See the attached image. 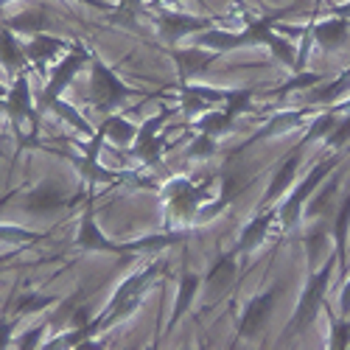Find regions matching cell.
<instances>
[{"label": "cell", "instance_id": "1", "mask_svg": "<svg viewBox=\"0 0 350 350\" xmlns=\"http://www.w3.org/2000/svg\"><path fill=\"white\" fill-rule=\"evenodd\" d=\"M160 272H163V260H154V264L143 267L140 272L129 275L118 288H115V295L109 297V306L93 319L90 325L79 328V331H81V339L96 336V334H101V331H107V328H112V325L124 323V319H129V317L143 306L146 288H149V286L160 278Z\"/></svg>", "mask_w": 350, "mask_h": 350}, {"label": "cell", "instance_id": "2", "mask_svg": "<svg viewBox=\"0 0 350 350\" xmlns=\"http://www.w3.org/2000/svg\"><path fill=\"white\" fill-rule=\"evenodd\" d=\"M334 272H336V255L328 252L325 260H323V267H317L314 272H308V280H306V286L300 291L295 314H291V319H288V325H286L280 339H291V336H297V334H303L306 328L314 325L317 314L325 308V295H328V286L334 280Z\"/></svg>", "mask_w": 350, "mask_h": 350}, {"label": "cell", "instance_id": "3", "mask_svg": "<svg viewBox=\"0 0 350 350\" xmlns=\"http://www.w3.org/2000/svg\"><path fill=\"white\" fill-rule=\"evenodd\" d=\"M339 160H342V152H331L325 160H317L297 185H291L288 196L283 199V205L278 208V221H280L283 230H291V227H297V224H300V219H303V208H306L308 196H311V193H314V191H317V188L323 185V183L331 177V174L336 171Z\"/></svg>", "mask_w": 350, "mask_h": 350}, {"label": "cell", "instance_id": "4", "mask_svg": "<svg viewBox=\"0 0 350 350\" xmlns=\"http://www.w3.org/2000/svg\"><path fill=\"white\" fill-rule=\"evenodd\" d=\"M143 96H146L143 90H135L126 81H121L115 76V70L109 65H104V59H98L93 53V59H90V104L98 112L109 115L112 109H118L129 98H143Z\"/></svg>", "mask_w": 350, "mask_h": 350}, {"label": "cell", "instance_id": "5", "mask_svg": "<svg viewBox=\"0 0 350 350\" xmlns=\"http://www.w3.org/2000/svg\"><path fill=\"white\" fill-rule=\"evenodd\" d=\"M90 59H93V51H87L81 42L73 45V48L62 56L59 65H56L53 73L48 76V81H45V87H42V93H40V104H37V112H40V115L48 112L51 104H53L56 98H62V93L73 84V79L81 73V68L90 62Z\"/></svg>", "mask_w": 350, "mask_h": 350}, {"label": "cell", "instance_id": "6", "mask_svg": "<svg viewBox=\"0 0 350 350\" xmlns=\"http://www.w3.org/2000/svg\"><path fill=\"white\" fill-rule=\"evenodd\" d=\"M211 196L208 183L199 185L188 177H174L163 185V199H165V208H168V219L174 216L177 221H193L202 202Z\"/></svg>", "mask_w": 350, "mask_h": 350}, {"label": "cell", "instance_id": "7", "mask_svg": "<svg viewBox=\"0 0 350 350\" xmlns=\"http://www.w3.org/2000/svg\"><path fill=\"white\" fill-rule=\"evenodd\" d=\"M6 115L12 118V126L14 132L20 135V124L23 121H31V135L23 137L20 146L28 149V146H37V137H40V112L34 109V101H31V81H28V73H17L12 90L6 93Z\"/></svg>", "mask_w": 350, "mask_h": 350}, {"label": "cell", "instance_id": "8", "mask_svg": "<svg viewBox=\"0 0 350 350\" xmlns=\"http://www.w3.org/2000/svg\"><path fill=\"white\" fill-rule=\"evenodd\" d=\"M171 109L163 107L157 115H152L149 121H146L140 129H137V137L135 143L129 146V154L137 157L143 165H157L163 160V152H165V137L160 135V129L165 126Z\"/></svg>", "mask_w": 350, "mask_h": 350}, {"label": "cell", "instance_id": "9", "mask_svg": "<svg viewBox=\"0 0 350 350\" xmlns=\"http://www.w3.org/2000/svg\"><path fill=\"white\" fill-rule=\"evenodd\" d=\"M76 250L81 252H104V255H126V241H112L104 236V230L96 221V208H93V196L87 199V208L79 219V230H76Z\"/></svg>", "mask_w": 350, "mask_h": 350}, {"label": "cell", "instance_id": "10", "mask_svg": "<svg viewBox=\"0 0 350 350\" xmlns=\"http://www.w3.org/2000/svg\"><path fill=\"white\" fill-rule=\"evenodd\" d=\"M275 303H278V288H269V291H264V295H255L252 300H247V306L241 311V319H239V328H236V336L239 339L260 336V331L267 328L269 317L275 311Z\"/></svg>", "mask_w": 350, "mask_h": 350}, {"label": "cell", "instance_id": "11", "mask_svg": "<svg viewBox=\"0 0 350 350\" xmlns=\"http://www.w3.org/2000/svg\"><path fill=\"white\" fill-rule=\"evenodd\" d=\"M213 25H216L213 17H193V14H183V12H163L157 17V31H160V40L165 45H177L188 34L208 31Z\"/></svg>", "mask_w": 350, "mask_h": 350}, {"label": "cell", "instance_id": "12", "mask_svg": "<svg viewBox=\"0 0 350 350\" xmlns=\"http://www.w3.org/2000/svg\"><path fill=\"white\" fill-rule=\"evenodd\" d=\"M236 280H239V252H236V250H232V252H221V255L213 260V267L208 269V275L202 278L205 297H208V300L224 297Z\"/></svg>", "mask_w": 350, "mask_h": 350}, {"label": "cell", "instance_id": "13", "mask_svg": "<svg viewBox=\"0 0 350 350\" xmlns=\"http://www.w3.org/2000/svg\"><path fill=\"white\" fill-rule=\"evenodd\" d=\"M68 205H70V193L62 183H56V180H45L23 196V208L28 213H37V216L56 213V211H62Z\"/></svg>", "mask_w": 350, "mask_h": 350}, {"label": "cell", "instance_id": "14", "mask_svg": "<svg viewBox=\"0 0 350 350\" xmlns=\"http://www.w3.org/2000/svg\"><path fill=\"white\" fill-rule=\"evenodd\" d=\"M314 112H319V107H297V109H283V112H275L272 118L260 126L247 143H244V149L247 146H255V143H260V140H272V137H280V135H288V132H295V129H300Z\"/></svg>", "mask_w": 350, "mask_h": 350}, {"label": "cell", "instance_id": "15", "mask_svg": "<svg viewBox=\"0 0 350 350\" xmlns=\"http://www.w3.org/2000/svg\"><path fill=\"white\" fill-rule=\"evenodd\" d=\"M168 53H171V59L177 62L180 84H188L193 76H202L221 56V53H216L211 48H202V45H193V48H174L171 45Z\"/></svg>", "mask_w": 350, "mask_h": 350}, {"label": "cell", "instance_id": "16", "mask_svg": "<svg viewBox=\"0 0 350 350\" xmlns=\"http://www.w3.org/2000/svg\"><path fill=\"white\" fill-rule=\"evenodd\" d=\"M300 160H303V149L297 146L295 152H291L280 165H278V171H275V177L269 180V188H267V193H264V199L258 202V211H264V208H272L275 202L283 196V193H288L291 191V185H295V180H297V171H300Z\"/></svg>", "mask_w": 350, "mask_h": 350}, {"label": "cell", "instance_id": "17", "mask_svg": "<svg viewBox=\"0 0 350 350\" xmlns=\"http://www.w3.org/2000/svg\"><path fill=\"white\" fill-rule=\"evenodd\" d=\"M272 221H278V208H264V211H258L241 230V236L236 241V252L239 258H247L250 252H255L260 244H264V239L269 236V227Z\"/></svg>", "mask_w": 350, "mask_h": 350}, {"label": "cell", "instance_id": "18", "mask_svg": "<svg viewBox=\"0 0 350 350\" xmlns=\"http://www.w3.org/2000/svg\"><path fill=\"white\" fill-rule=\"evenodd\" d=\"M331 241H334V255H336V278H347V244H350V193L342 199L336 208L334 224H331Z\"/></svg>", "mask_w": 350, "mask_h": 350}, {"label": "cell", "instance_id": "19", "mask_svg": "<svg viewBox=\"0 0 350 350\" xmlns=\"http://www.w3.org/2000/svg\"><path fill=\"white\" fill-rule=\"evenodd\" d=\"M311 31H314V42L319 48L334 53V51H339L350 40V20L334 17V14H328L325 20H317L314 17L311 20Z\"/></svg>", "mask_w": 350, "mask_h": 350}, {"label": "cell", "instance_id": "20", "mask_svg": "<svg viewBox=\"0 0 350 350\" xmlns=\"http://www.w3.org/2000/svg\"><path fill=\"white\" fill-rule=\"evenodd\" d=\"M345 96H350V68H345V70H342L339 76H334V79H325V81L314 84L311 90L303 93L306 104H308V107H319V109L342 101Z\"/></svg>", "mask_w": 350, "mask_h": 350}, {"label": "cell", "instance_id": "21", "mask_svg": "<svg viewBox=\"0 0 350 350\" xmlns=\"http://www.w3.org/2000/svg\"><path fill=\"white\" fill-rule=\"evenodd\" d=\"M23 48H25L28 62L37 65V70H45V65H48L51 59H56V56H59V51H70L73 45H68L65 40L51 37V34H45V31H42V34L31 37V42L23 45Z\"/></svg>", "mask_w": 350, "mask_h": 350}, {"label": "cell", "instance_id": "22", "mask_svg": "<svg viewBox=\"0 0 350 350\" xmlns=\"http://www.w3.org/2000/svg\"><path fill=\"white\" fill-rule=\"evenodd\" d=\"M196 45L211 48V51H216V53L224 56V53L236 51V48H250L252 40H250L247 31H224V28H216V25H213V28H208V31L199 34Z\"/></svg>", "mask_w": 350, "mask_h": 350}, {"label": "cell", "instance_id": "23", "mask_svg": "<svg viewBox=\"0 0 350 350\" xmlns=\"http://www.w3.org/2000/svg\"><path fill=\"white\" fill-rule=\"evenodd\" d=\"M199 288H202V278L196 272H185L180 278V288H177V300H174V311H171V319H168V325H165V334H171L174 328L180 325V319L191 311L196 295H199Z\"/></svg>", "mask_w": 350, "mask_h": 350}, {"label": "cell", "instance_id": "24", "mask_svg": "<svg viewBox=\"0 0 350 350\" xmlns=\"http://www.w3.org/2000/svg\"><path fill=\"white\" fill-rule=\"evenodd\" d=\"M339 196V177H331V183L325 180L323 185H319L308 202H306V208H303V219H323L331 208H334V202Z\"/></svg>", "mask_w": 350, "mask_h": 350}, {"label": "cell", "instance_id": "25", "mask_svg": "<svg viewBox=\"0 0 350 350\" xmlns=\"http://www.w3.org/2000/svg\"><path fill=\"white\" fill-rule=\"evenodd\" d=\"M25 62H28L25 48L14 40L12 28H0V65H3V70L9 76L23 73L25 70Z\"/></svg>", "mask_w": 350, "mask_h": 350}, {"label": "cell", "instance_id": "26", "mask_svg": "<svg viewBox=\"0 0 350 350\" xmlns=\"http://www.w3.org/2000/svg\"><path fill=\"white\" fill-rule=\"evenodd\" d=\"M68 160H70L73 168L81 174V180H87L90 185H115V183L121 180V174L104 168L96 157H87L84 152H81V157H70V154H68Z\"/></svg>", "mask_w": 350, "mask_h": 350}, {"label": "cell", "instance_id": "27", "mask_svg": "<svg viewBox=\"0 0 350 350\" xmlns=\"http://www.w3.org/2000/svg\"><path fill=\"white\" fill-rule=\"evenodd\" d=\"M191 124L196 126V132H205L211 137H221V135L236 129V115H230L227 109H208V112H202L199 118H193Z\"/></svg>", "mask_w": 350, "mask_h": 350}, {"label": "cell", "instance_id": "28", "mask_svg": "<svg viewBox=\"0 0 350 350\" xmlns=\"http://www.w3.org/2000/svg\"><path fill=\"white\" fill-rule=\"evenodd\" d=\"M336 121H339V112H334L331 107H323L319 112H314V115H311V121H308V132H306L303 140H300V149H306L308 143L325 140V137L331 135V129L336 126Z\"/></svg>", "mask_w": 350, "mask_h": 350}, {"label": "cell", "instance_id": "29", "mask_svg": "<svg viewBox=\"0 0 350 350\" xmlns=\"http://www.w3.org/2000/svg\"><path fill=\"white\" fill-rule=\"evenodd\" d=\"M101 129H104V135H107V140H109L112 146L124 149V146L135 143L140 126L132 124V121H126V118H121V115H107L104 124H101Z\"/></svg>", "mask_w": 350, "mask_h": 350}, {"label": "cell", "instance_id": "30", "mask_svg": "<svg viewBox=\"0 0 350 350\" xmlns=\"http://www.w3.org/2000/svg\"><path fill=\"white\" fill-rule=\"evenodd\" d=\"M328 76L325 73H314V70H295V76H291L288 81H283L280 87H275V90L269 93L272 98H286V96H291V93H306V90H311L314 84H319V81H325Z\"/></svg>", "mask_w": 350, "mask_h": 350}, {"label": "cell", "instance_id": "31", "mask_svg": "<svg viewBox=\"0 0 350 350\" xmlns=\"http://www.w3.org/2000/svg\"><path fill=\"white\" fill-rule=\"evenodd\" d=\"M306 252H308V272L317 269V260L328 255V221L317 219V227L306 236Z\"/></svg>", "mask_w": 350, "mask_h": 350}, {"label": "cell", "instance_id": "32", "mask_svg": "<svg viewBox=\"0 0 350 350\" xmlns=\"http://www.w3.org/2000/svg\"><path fill=\"white\" fill-rule=\"evenodd\" d=\"M6 28H14V31H20V34L37 37L48 28V14H45V9H28V12L17 14V17H12L6 23Z\"/></svg>", "mask_w": 350, "mask_h": 350}, {"label": "cell", "instance_id": "33", "mask_svg": "<svg viewBox=\"0 0 350 350\" xmlns=\"http://www.w3.org/2000/svg\"><path fill=\"white\" fill-rule=\"evenodd\" d=\"M51 112H56L62 121H68V124H70L76 132H81L84 137H93V135H96V129L84 121V115H81V112H79L73 104H68L65 98H56V101L51 104Z\"/></svg>", "mask_w": 350, "mask_h": 350}, {"label": "cell", "instance_id": "34", "mask_svg": "<svg viewBox=\"0 0 350 350\" xmlns=\"http://www.w3.org/2000/svg\"><path fill=\"white\" fill-rule=\"evenodd\" d=\"M143 12V0H118L109 12V20L115 25H124V28H135L137 25V17Z\"/></svg>", "mask_w": 350, "mask_h": 350}, {"label": "cell", "instance_id": "35", "mask_svg": "<svg viewBox=\"0 0 350 350\" xmlns=\"http://www.w3.org/2000/svg\"><path fill=\"white\" fill-rule=\"evenodd\" d=\"M328 308V303H325ZM328 323H331V336H328V347L331 350H345L350 347V314L342 319H334L331 308H328Z\"/></svg>", "mask_w": 350, "mask_h": 350}, {"label": "cell", "instance_id": "36", "mask_svg": "<svg viewBox=\"0 0 350 350\" xmlns=\"http://www.w3.org/2000/svg\"><path fill=\"white\" fill-rule=\"evenodd\" d=\"M267 48L272 51V56H275L278 62H283L286 68L295 70V65H297V45H295V42L286 40V37L278 31V34H275V40H272Z\"/></svg>", "mask_w": 350, "mask_h": 350}, {"label": "cell", "instance_id": "37", "mask_svg": "<svg viewBox=\"0 0 350 350\" xmlns=\"http://www.w3.org/2000/svg\"><path fill=\"white\" fill-rule=\"evenodd\" d=\"M325 146L331 152H342V149L350 146V112H342V118L336 121V126L325 137Z\"/></svg>", "mask_w": 350, "mask_h": 350}, {"label": "cell", "instance_id": "38", "mask_svg": "<svg viewBox=\"0 0 350 350\" xmlns=\"http://www.w3.org/2000/svg\"><path fill=\"white\" fill-rule=\"evenodd\" d=\"M56 303H59V297H51V295H23V297H17V314L28 317V314L45 311V308H51Z\"/></svg>", "mask_w": 350, "mask_h": 350}, {"label": "cell", "instance_id": "39", "mask_svg": "<svg viewBox=\"0 0 350 350\" xmlns=\"http://www.w3.org/2000/svg\"><path fill=\"white\" fill-rule=\"evenodd\" d=\"M185 154H188L191 160H208V157H213V154H216V137L199 132V135L191 140V146H188Z\"/></svg>", "mask_w": 350, "mask_h": 350}, {"label": "cell", "instance_id": "40", "mask_svg": "<svg viewBox=\"0 0 350 350\" xmlns=\"http://www.w3.org/2000/svg\"><path fill=\"white\" fill-rule=\"evenodd\" d=\"M37 239H42V232L14 227V224H0V241H6V244H25V241H37Z\"/></svg>", "mask_w": 350, "mask_h": 350}, {"label": "cell", "instance_id": "41", "mask_svg": "<svg viewBox=\"0 0 350 350\" xmlns=\"http://www.w3.org/2000/svg\"><path fill=\"white\" fill-rule=\"evenodd\" d=\"M252 96H255V93L247 90V87H244V90H230V98L224 101V109L239 118L241 112H250V109H252Z\"/></svg>", "mask_w": 350, "mask_h": 350}, {"label": "cell", "instance_id": "42", "mask_svg": "<svg viewBox=\"0 0 350 350\" xmlns=\"http://www.w3.org/2000/svg\"><path fill=\"white\" fill-rule=\"evenodd\" d=\"M45 328L48 325H37V328H31V331H25L20 339H17V347H37L40 342H42V334H45Z\"/></svg>", "mask_w": 350, "mask_h": 350}, {"label": "cell", "instance_id": "43", "mask_svg": "<svg viewBox=\"0 0 350 350\" xmlns=\"http://www.w3.org/2000/svg\"><path fill=\"white\" fill-rule=\"evenodd\" d=\"M14 325H17V323H12V319H0V350L12 345V336H14Z\"/></svg>", "mask_w": 350, "mask_h": 350}, {"label": "cell", "instance_id": "44", "mask_svg": "<svg viewBox=\"0 0 350 350\" xmlns=\"http://www.w3.org/2000/svg\"><path fill=\"white\" fill-rule=\"evenodd\" d=\"M347 278H350V275H347ZM339 314H342V317L350 314V280H345V286H342V291H339Z\"/></svg>", "mask_w": 350, "mask_h": 350}, {"label": "cell", "instance_id": "45", "mask_svg": "<svg viewBox=\"0 0 350 350\" xmlns=\"http://www.w3.org/2000/svg\"><path fill=\"white\" fill-rule=\"evenodd\" d=\"M325 12L334 14V17H345V20H350V0H345V3H328Z\"/></svg>", "mask_w": 350, "mask_h": 350}, {"label": "cell", "instance_id": "46", "mask_svg": "<svg viewBox=\"0 0 350 350\" xmlns=\"http://www.w3.org/2000/svg\"><path fill=\"white\" fill-rule=\"evenodd\" d=\"M180 0H149V9H163V6H174Z\"/></svg>", "mask_w": 350, "mask_h": 350}, {"label": "cell", "instance_id": "47", "mask_svg": "<svg viewBox=\"0 0 350 350\" xmlns=\"http://www.w3.org/2000/svg\"><path fill=\"white\" fill-rule=\"evenodd\" d=\"M6 3H12V0H0V6H6Z\"/></svg>", "mask_w": 350, "mask_h": 350}, {"label": "cell", "instance_id": "48", "mask_svg": "<svg viewBox=\"0 0 350 350\" xmlns=\"http://www.w3.org/2000/svg\"><path fill=\"white\" fill-rule=\"evenodd\" d=\"M3 260H6V258H0V264H3Z\"/></svg>", "mask_w": 350, "mask_h": 350}]
</instances>
